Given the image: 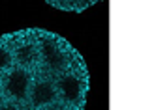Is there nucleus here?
Returning <instances> with one entry per match:
<instances>
[{
	"label": "nucleus",
	"mask_w": 154,
	"mask_h": 110,
	"mask_svg": "<svg viewBox=\"0 0 154 110\" xmlns=\"http://www.w3.org/2000/svg\"><path fill=\"white\" fill-rule=\"evenodd\" d=\"M90 75L66 37L23 28L0 37V110H85Z\"/></svg>",
	"instance_id": "f257e3e1"
},
{
	"label": "nucleus",
	"mask_w": 154,
	"mask_h": 110,
	"mask_svg": "<svg viewBox=\"0 0 154 110\" xmlns=\"http://www.w3.org/2000/svg\"><path fill=\"white\" fill-rule=\"evenodd\" d=\"M47 2L49 6L57 7V10H62V11H73V13H81L88 7L96 6L98 2L102 0H43Z\"/></svg>",
	"instance_id": "f03ea898"
}]
</instances>
